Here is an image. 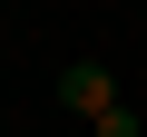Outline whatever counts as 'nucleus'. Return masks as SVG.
<instances>
[{"mask_svg":"<svg viewBox=\"0 0 147 137\" xmlns=\"http://www.w3.org/2000/svg\"><path fill=\"white\" fill-rule=\"evenodd\" d=\"M88 137H137V108H127V98H118V108H98V118H88Z\"/></svg>","mask_w":147,"mask_h":137,"instance_id":"2","label":"nucleus"},{"mask_svg":"<svg viewBox=\"0 0 147 137\" xmlns=\"http://www.w3.org/2000/svg\"><path fill=\"white\" fill-rule=\"evenodd\" d=\"M59 108H69V118L118 108V68H108V59H69V68H59Z\"/></svg>","mask_w":147,"mask_h":137,"instance_id":"1","label":"nucleus"}]
</instances>
